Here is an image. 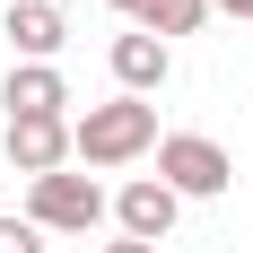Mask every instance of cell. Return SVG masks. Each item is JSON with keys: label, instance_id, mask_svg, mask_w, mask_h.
<instances>
[{"label": "cell", "instance_id": "cell-9", "mask_svg": "<svg viewBox=\"0 0 253 253\" xmlns=\"http://www.w3.org/2000/svg\"><path fill=\"white\" fill-rule=\"evenodd\" d=\"M201 18H210V0H140V9H131V26H140V35H157V44L201 35Z\"/></svg>", "mask_w": 253, "mask_h": 253}, {"label": "cell", "instance_id": "cell-6", "mask_svg": "<svg viewBox=\"0 0 253 253\" xmlns=\"http://www.w3.org/2000/svg\"><path fill=\"white\" fill-rule=\"evenodd\" d=\"M0 105H9V123L61 114V105H70V79L52 70V61H9V79H0Z\"/></svg>", "mask_w": 253, "mask_h": 253}, {"label": "cell", "instance_id": "cell-1", "mask_svg": "<svg viewBox=\"0 0 253 253\" xmlns=\"http://www.w3.org/2000/svg\"><path fill=\"white\" fill-rule=\"evenodd\" d=\"M149 149H157V105L149 96H105V105H87L70 123V157L96 166V175H114V166H131Z\"/></svg>", "mask_w": 253, "mask_h": 253}, {"label": "cell", "instance_id": "cell-12", "mask_svg": "<svg viewBox=\"0 0 253 253\" xmlns=\"http://www.w3.org/2000/svg\"><path fill=\"white\" fill-rule=\"evenodd\" d=\"M105 253H157V245H131V236H114V245H105Z\"/></svg>", "mask_w": 253, "mask_h": 253}, {"label": "cell", "instance_id": "cell-2", "mask_svg": "<svg viewBox=\"0 0 253 253\" xmlns=\"http://www.w3.org/2000/svg\"><path fill=\"white\" fill-rule=\"evenodd\" d=\"M157 183L175 201H218V192H236V157L201 131H166L157 140Z\"/></svg>", "mask_w": 253, "mask_h": 253}, {"label": "cell", "instance_id": "cell-13", "mask_svg": "<svg viewBox=\"0 0 253 253\" xmlns=\"http://www.w3.org/2000/svg\"><path fill=\"white\" fill-rule=\"evenodd\" d=\"M105 9H123V18H131V9H140V0H105Z\"/></svg>", "mask_w": 253, "mask_h": 253}, {"label": "cell", "instance_id": "cell-3", "mask_svg": "<svg viewBox=\"0 0 253 253\" xmlns=\"http://www.w3.org/2000/svg\"><path fill=\"white\" fill-rule=\"evenodd\" d=\"M105 183L96 175H44V183H26V227H44V236H87V227H105Z\"/></svg>", "mask_w": 253, "mask_h": 253}, {"label": "cell", "instance_id": "cell-10", "mask_svg": "<svg viewBox=\"0 0 253 253\" xmlns=\"http://www.w3.org/2000/svg\"><path fill=\"white\" fill-rule=\"evenodd\" d=\"M0 253H44V227H26V218H0Z\"/></svg>", "mask_w": 253, "mask_h": 253}, {"label": "cell", "instance_id": "cell-8", "mask_svg": "<svg viewBox=\"0 0 253 253\" xmlns=\"http://www.w3.org/2000/svg\"><path fill=\"white\" fill-rule=\"evenodd\" d=\"M0 35H9V52H18V61H52V52L70 44V26H61V9H52V0H9V26H0Z\"/></svg>", "mask_w": 253, "mask_h": 253}, {"label": "cell", "instance_id": "cell-7", "mask_svg": "<svg viewBox=\"0 0 253 253\" xmlns=\"http://www.w3.org/2000/svg\"><path fill=\"white\" fill-rule=\"evenodd\" d=\"M105 61H114V79H123V96H157V87L175 79V44H157V35H140V26L114 35Z\"/></svg>", "mask_w": 253, "mask_h": 253}, {"label": "cell", "instance_id": "cell-4", "mask_svg": "<svg viewBox=\"0 0 253 253\" xmlns=\"http://www.w3.org/2000/svg\"><path fill=\"white\" fill-rule=\"evenodd\" d=\"M175 218H183V201H175V192H166L157 175H131L123 192H114V227H123L131 245H157V253H166Z\"/></svg>", "mask_w": 253, "mask_h": 253}, {"label": "cell", "instance_id": "cell-5", "mask_svg": "<svg viewBox=\"0 0 253 253\" xmlns=\"http://www.w3.org/2000/svg\"><path fill=\"white\" fill-rule=\"evenodd\" d=\"M9 166L26 183H44L70 166V114H35V123H9Z\"/></svg>", "mask_w": 253, "mask_h": 253}, {"label": "cell", "instance_id": "cell-11", "mask_svg": "<svg viewBox=\"0 0 253 253\" xmlns=\"http://www.w3.org/2000/svg\"><path fill=\"white\" fill-rule=\"evenodd\" d=\"M210 9H227V18H253V0H210Z\"/></svg>", "mask_w": 253, "mask_h": 253}]
</instances>
